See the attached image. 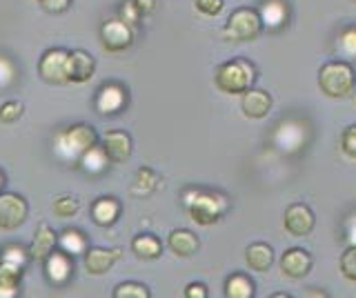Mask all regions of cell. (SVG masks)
<instances>
[{
  "label": "cell",
  "instance_id": "52a82bcc",
  "mask_svg": "<svg viewBox=\"0 0 356 298\" xmlns=\"http://www.w3.org/2000/svg\"><path fill=\"white\" fill-rule=\"evenodd\" d=\"M29 205L20 194L0 192V229L14 231L27 220Z\"/></svg>",
  "mask_w": 356,
  "mask_h": 298
},
{
  "label": "cell",
  "instance_id": "4dcf8cb0",
  "mask_svg": "<svg viewBox=\"0 0 356 298\" xmlns=\"http://www.w3.org/2000/svg\"><path fill=\"white\" fill-rule=\"evenodd\" d=\"M22 112H25L22 103H18V101H7L3 107H0V123L14 125V123H18V120H20Z\"/></svg>",
  "mask_w": 356,
  "mask_h": 298
},
{
  "label": "cell",
  "instance_id": "484cf974",
  "mask_svg": "<svg viewBox=\"0 0 356 298\" xmlns=\"http://www.w3.org/2000/svg\"><path fill=\"white\" fill-rule=\"evenodd\" d=\"M58 247L65 254H70V256H78V254L87 251V238L83 231H78V229H65L58 236Z\"/></svg>",
  "mask_w": 356,
  "mask_h": 298
},
{
  "label": "cell",
  "instance_id": "83f0119b",
  "mask_svg": "<svg viewBox=\"0 0 356 298\" xmlns=\"http://www.w3.org/2000/svg\"><path fill=\"white\" fill-rule=\"evenodd\" d=\"M111 298H152V296H149V290L143 283L127 281V283L116 285V290H114V294H111Z\"/></svg>",
  "mask_w": 356,
  "mask_h": 298
},
{
  "label": "cell",
  "instance_id": "ac0fdd59",
  "mask_svg": "<svg viewBox=\"0 0 356 298\" xmlns=\"http://www.w3.org/2000/svg\"><path fill=\"white\" fill-rule=\"evenodd\" d=\"M70 63H72V83L92 81V76L96 72V60H94L92 53L85 51V49H72Z\"/></svg>",
  "mask_w": 356,
  "mask_h": 298
},
{
  "label": "cell",
  "instance_id": "d4e9b609",
  "mask_svg": "<svg viewBox=\"0 0 356 298\" xmlns=\"http://www.w3.org/2000/svg\"><path fill=\"white\" fill-rule=\"evenodd\" d=\"M225 298H254V281L245 274H232L225 281Z\"/></svg>",
  "mask_w": 356,
  "mask_h": 298
},
{
  "label": "cell",
  "instance_id": "f546056e",
  "mask_svg": "<svg viewBox=\"0 0 356 298\" xmlns=\"http://www.w3.org/2000/svg\"><path fill=\"white\" fill-rule=\"evenodd\" d=\"M337 49L345 58H356V27L343 29L337 40Z\"/></svg>",
  "mask_w": 356,
  "mask_h": 298
},
{
  "label": "cell",
  "instance_id": "7a4b0ae2",
  "mask_svg": "<svg viewBox=\"0 0 356 298\" xmlns=\"http://www.w3.org/2000/svg\"><path fill=\"white\" fill-rule=\"evenodd\" d=\"M98 136L94 127L89 125H72L70 129L60 131L58 136H56V154L63 158V160H72V163H78L85 154L98 145Z\"/></svg>",
  "mask_w": 356,
  "mask_h": 298
},
{
  "label": "cell",
  "instance_id": "d6986e66",
  "mask_svg": "<svg viewBox=\"0 0 356 298\" xmlns=\"http://www.w3.org/2000/svg\"><path fill=\"white\" fill-rule=\"evenodd\" d=\"M22 279V265L0 258V298H14Z\"/></svg>",
  "mask_w": 356,
  "mask_h": 298
},
{
  "label": "cell",
  "instance_id": "8fae6325",
  "mask_svg": "<svg viewBox=\"0 0 356 298\" xmlns=\"http://www.w3.org/2000/svg\"><path fill=\"white\" fill-rule=\"evenodd\" d=\"M103 151L107 154L109 163H125L131 151H134V145H131V136L127 131H120V129H109L107 134L103 136Z\"/></svg>",
  "mask_w": 356,
  "mask_h": 298
},
{
  "label": "cell",
  "instance_id": "ab89813d",
  "mask_svg": "<svg viewBox=\"0 0 356 298\" xmlns=\"http://www.w3.org/2000/svg\"><path fill=\"white\" fill-rule=\"evenodd\" d=\"M270 298H292V296H289V294H281V292H278V294H272Z\"/></svg>",
  "mask_w": 356,
  "mask_h": 298
},
{
  "label": "cell",
  "instance_id": "8d00e7d4",
  "mask_svg": "<svg viewBox=\"0 0 356 298\" xmlns=\"http://www.w3.org/2000/svg\"><path fill=\"white\" fill-rule=\"evenodd\" d=\"M40 5L51 14H63L72 5V0H40Z\"/></svg>",
  "mask_w": 356,
  "mask_h": 298
},
{
  "label": "cell",
  "instance_id": "ba28073f",
  "mask_svg": "<svg viewBox=\"0 0 356 298\" xmlns=\"http://www.w3.org/2000/svg\"><path fill=\"white\" fill-rule=\"evenodd\" d=\"M134 40V29L125 25L122 20H107V23L100 27V42L103 47L111 53L125 51Z\"/></svg>",
  "mask_w": 356,
  "mask_h": 298
},
{
  "label": "cell",
  "instance_id": "60d3db41",
  "mask_svg": "<svg viewBox=\"0 0 356 298\" xmlns=\"http://www.w3.org/2000/svg\"><path fill=\"white\" fill-rule=\"evenodd\" d=\"M3 185H5V174L0 172V192H3Z\"/></svg>",
  "mask_w": 356,
  "mask_h": 298
},
{
  "label": "cell",
  "instance_id": "e575fe53",
  "mask_svg": "<svg viewBox=\"0 0 356 298\" xmlns=\"http://www.w3.org/2000/svg\"><path fill=\"white\" fill-rule=\"evenodd\" d=\"M196 9L205 16H218L222 12V0H196Z\"/></svg>",
  "mask_w": 356,
  "mask_h": 298
},
{
  "label": "cell",
  "instance_id": "3957f363",
  "mask_svg": "<svg viewBox=\"0 0 356 298\" xmlns=\"http://www.w3.org/2000/svg\"><path fill=\"white\" fill-rule=\"evenodd\" d=\"M318 87L327 98H345L354 92L356 74L350 63L332 60L325 63L318 72Z\"/></svg>",
  "mask_w": 356,
  "mask_h": 298
},
{
  "label": "cell",
  "instance_id": "5bb4252c",
  "mask_svg": "<svg viewBox=\"0 0 356 298\" xmlns=\"http://www.w3.org/2000/svg\"><path fill=\"white\" fill-rule=\"evenodd\" d=\"M56 245H58V236L56 231L47 225V223H40L36 229V236H33L31 245H29V258L33 260H47V256L51 251H56Z\"/></svg>",
  "mask_w": 356,
  "mask_h": 298
},
{
  "label": "cell",
  "instance_id": "7c38bea8",
  "mask_svg": "<svg viewBox=\"0 0 356 298\" xmlns=\"http://www.w3.org/2000/svg\"><path fill=\"white\" fill-rule=\"evenodd\" d=\"M241 109L248 118H265L272 112V96L265 90H250L241 96Z\"/></svg>",
  "mask_w": 356,
  "mask_h": 298
},
{
  "label": "cell",
  "instance_id": "cb8c5ba5",
  "mask_svg": "<svg viewBox=\"0 0 356 298\" xmlns=\"http://www.w3.org/2000/svg\"><path fill=\"white\" fill-rule=\"evenodd\" d=\"M78 165H81V169L87 172L89 176H98V174H103L107 169L109 158H107V154L103 151V147L96 145V147L89 149L81 160H78Z\"/></svg>",
  "mask_w": 356,
  "mask_h": 298
},
{
  "label": "cell",
  "instance_id": "836d02e7",
  "mask_svg": "<svg viewBox=\"0 0 356 298\" xmlns=\"http://www.w3.org/2000/svg\"><path fill=\"white\" fill-rule=\"evenodd\" d=\"M341 147L350 158H356V125H350L341 136Z\"/></svg>",
  "mask_w": 356,
  "mask_h": 298
},
{
  "label": "cell",
  "instance_id": "e0dca14e",
  "mask_svg": "<svg viewBox=\"0 0 356 298\" xmlns=\"http://www.w3.org/2000/svg\"><path fill=\"white\" fill-rule=\"evenodd\" d=\"M72 256L65 251H51L47 260H44V274H47V279L56 285H63L67 283V279L72 276Z\"/></svg>",
  "mask_w": 356,
  "mask_h": 298
},
{
  "label": "cell",
  "instance_id": "74e56055",
  "mask_svg": "<svg viewBox=\"0 0 356 298\" xmlns=\"http://www.w3.org/2000/svg\"><path fill=\"white\" fill-rule=\"evenodd\" d=\"M134 5H136L140 16H147V14H152L154 9H156V0H134Z\"/></svg>",
  "mask_w": 356,
  "mask_h": 298
},
{
  "label": "cell",
  "instance_id": "f35d334b",
  "mask_svg": "<svg viewBox=\"0 0 356 298\" xmlns=\"http://www.w3.org/2000/svg\"><path fill=\"white\" fill-rule=\"evenodd\" d=\"M348 238L352 245H356V214L348 218Z\"/></svg>",
  "mask_w": 356,
  "mask_h": 298
},
{
  "label": "cell",
  "instance_id": "4fadbf2b",
  "mask_svg": "<svg viewBox=\"0 0 356 298\" xmlns=\"http://www.w3.org/2000/svg\"><path fill=\"white\" fill-rule=\"evenodd\" d=\"M120 258V249H105V247H89L85 251V270L94 276L107 274L114 263Z\"/></svg>",
  "mask_w": 356,
  "mask_h": 298
},
{
  "label": "cell",
  "instance_id": "d590c367",
  "mask_svg": "<svg viewBox=\"0 0 356 298\" xmlns=\"http://www.w3.org/2000/svg\"><path fill=\"white\" fill-rule=\"evenodd\" d=\"M185 298H209L205 283H189L185 287Z\"/></svg>",
  "mask_w": 356,
  "mask_h": 298
},
{
  "label": "cell",
  "instance_id": "9a60e30c",
  "mask_svg": "<svg viewBox=\"0 0 356 298\" xmlns=\"http://www.w3.org/2000/svg\"><path fill=\"white\" fill-rule=\"evenodd\" d=\"M281 270L289 279H303L312 270V256L303 247H292L283 254L281 258Z\"/></svg>",
  "mask_w": 356,
  "mask_h": 298
},
{
  "label": "cell",
  "instance_id": "6da1fadb",
  "mask_svg": "<svg viewBox=\"0 0 356 298\" xmlns=\"http://www.w3.org/2000/svg\"><path fill=\"white\" fill-rule=\"evenodd\" d=\"M254 81H256L254 65L243 58H234V60L218 65L214 74L216 87L222 94H229V96H243L245 92H250Z\"/></svg>",
  "mask_w": 356,
  "mask_h": 298
},
{
  "label": "cell",
  "instance_id": "9c48e42d",
  "mask_svg": "<svg viewBox=\"0 0 356 298\" xmlns=\"http://www.w3.org/2000/svg\"><path fill=\"white\" fill-rule=\"evenodd\" d=\"M125 105H127V92H125V87H120L116 83L100 87L96 94V101H94V107L100 116H114V114L122 112Z\"/></svg>",
  "mask_w": 356,
  "mask_h": 298
},
{
  "label": "cell",
  "instance_id": "2e32d148",
  "mask_svg": "<svg viewBox=\"0 0 356 298\" xmlns=\"http://www.w3.org/2000/svg\"><path fill=\"white\" fill-rule=\"evenodd\" d=\"M120 216V203L114 196H100L92 203V220L98 227H111Z\"/></svg>",
  "mask_w": 356,
  "mask_h": 298
},
{
  "label": "cell",
  "instance_id": "4316f807",
  "mask_svg": "<svg viewBox=\"0 0 356 298\" xmlns=\"http://www.w3.org/2000/svg\"><path fill=\"white\" fill-rule=\"evenodd\" d=\"M156 185H159V176H156L149 167H143L136 174V183H134L131 192L140 194V196H149L156 190Z\"/></svg>",
  "mask_w": 356,
  "mask_h": 298
},
{
  "label": "cell",
  "instance_id": "1f68e13d",
  "mask_svg": "<svg viewBox=\"0 0 356 298\" xmlns=\"http://www.w3.org/2000/svg\"><path fill=\"white\" fill-rule=\"evenodd\" d=\"M341 274L348 281L356 283V245L348 247L341 256Z\"/></svg>",
  "mask_w": 356,
  "mask_h": 298
},
{
  "label": "cell",
  "instance_id": "f1b7e54d",
  "mask_svg": "<svg viewBox=\"0 0 356 298\" xmlns=\"http://www.w3.org/2000/svg\"><path fill=\"white\" fill-rule=\"evenodd\" d=\"M81 209V203L74 196H60L54 201V214L58 218H74Z\"/></svg>",
  "mask_w": 356,
  "mask_h": 298
},
{
  "label": "cell",
  "instance_id": "30bf717a",
  "mask_svg": "<svg viewBox=\"0 0 356 298\" xmlns=\"http://www.w3.org/2000/svg\"><path fill=\"white\" fill-rule=\"evenodd\" d=\"M316 218L312 214V209L303 203H294L285 209V218L283 225L292 236H307L312 229H314Z\"/></svg>",
  "mask_w": 356,
  "mask_h": 298
},
{
  "label": "cell",
  "instance_id": "603a6c76",
  "mask_svg": "<svg viewBox=\"0 0 356 298\" xmlns=\"http://www.w3.org/2000/svg\"><path fill=\"white\" fill-rule=\"evenodd\" d=\"M131 251L143 260H156L163 254V245H161V240L156 236L140 234V236H136L131 240Z\"/></svg>",
  "mask_w": 356,
  "mask_h": 298
},
{
  "label": "cell",
  "instance_id": "277c9868",
  "mask_svg": "<svg viewBox=\"0 0 356 298\" xmlns=\"http://www.w3.org/2000/svg\"><path fill=\"white\" fill-rule=\"evenodd\" d=\"M261 29H263V20H261L259 12H256V9H250V7H241L236 12H232V16L227 18L225 27H222V36L227 40L245 42V40L259 38Z\"/></svg>",
  "mask_w": 356,
  "mask_h": 298
},
{
  "label": "cell",
  "instance_id": "5b68a950",
  "mask_svg": "<svg viewBox=\"0 0 356 298\" xmlns=\"http://www.w3.org/2000/svg\"><path fill=\"white\" fill-rule=\"evenodd\" d=\"M38 74L44 83L49 85H67L72 83V63H70V49L54 47L42 53L38 63Z\"/></svg>",
  "mask_w": 356,
  "mask_h": 298
},
{
  "label": "cell",
  "instance_id": "b9f144b4",
  "mask_svg": "<svg viewBox=\"0 0 356 298\" xmlns=\"http://www.w3.org/2000/svg\"><path fill=\"white\" fill-rule=\"evenodd\" d=\"M354 3H356V0H354Z\"/></svg>",
  "mask_w": 356,
  "mask_h": 298
},
{
  "label": "cell",
  "instance_id": "7402d4cb",
  "mask_svg": "<svg viewBox=\"0 0 356 298\" xmlns=\"http://www.w3.org/2000/svg\"><path fill=\"white\" fill-rule=\"evenodd\" d=\"M259 16H261L265 27L278 29L287 23V5L283 3V0H265Z\"/></svg>",
  "mask_w": 356,
  "mask_h": 298
},
{
  "label": "cell",
  "instance_id": "d6a6232c",
  "mask_svg": "<svg viewBox=\"0 0 356 298\" xmlns=\"http://www.w3.org/2000/svg\"><path fill=\"white\" fill-rule=\"evenodd\" d=\"M143 16H140V12L136 9V5H134V0H125V3L120 5V18L118 20H122L125 25H129L131 29L138 25V20H140Z\"/></svg>",
  "mask_w": 356,
  "mask_h": 298
},
{
  "label": "cell",
  "instance_id": "ffe728a7",
  "mask_svg": "<svg viewBox=\"0 0 356 298\" xmlns=\"http://www.w3.org/2000/svg\"><path fill=\"white\" fill-rule=\"evenodd\" d=\"M167 245H170V249L176 254V256H192V254L198 251L200 242H198V236L194 234V231L189 229H174L170 238H167Z\"/></svg>",
  "mask_w": 356,
  "mask_h": 298
},
{
  "label": "cell",
  "instance_id": "8992f818",
  "mask_svg": "<svg viewBox=\"0 0 356 298\" xmlns=\"http://www.w3.org/2000/svg\"><path fill=\"white\" fill-rule=\"evenodd\" d=\"M187 209L189 214H192V218L196 220L198 225H214L216 220L220 218V214L225 212V198L222 196H216V194H200L196 192L194 198H187Z\"/></svg>",
  "mask_w": 356,
  "mask_h": 298
},
{
  "label": "cell",
  "instance_id": "44dd1931",
  "mask_svg": "<svg viewBox=\"0 0 356 298\" xmlns=\"http://www.w3.org/2000/svg\"><path fill=\"white\" fill-rule=\"evenodd\" d=\"M245 263L250 265V270L254 272H267L274 263V251L265 242H254L245 249Z\"/></svg>",
  "mask_w": 356,
  "mask_h": 298
}]
</instances>
